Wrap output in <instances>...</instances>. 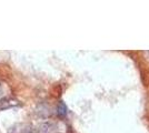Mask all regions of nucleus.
I'll list each match as a JSON object with an SVG mask.
<instances>
[{
    "mask_svg": "<svg viewBox=\"0 0 149 133\" xmlns=\"http://www.w3.org/2000/svg\"><path fill=\"white\" fill-rule=\"evenodd\" d=\"M59 114L60 115H65L66 114V107H65V104L62 102L59 104Z\"/></svg>",
    "mask_w": 149,
    "mask_h": 133,
    "instance_id": "nucleus-1",
    "label": "nucleus"
}]
</instances>
